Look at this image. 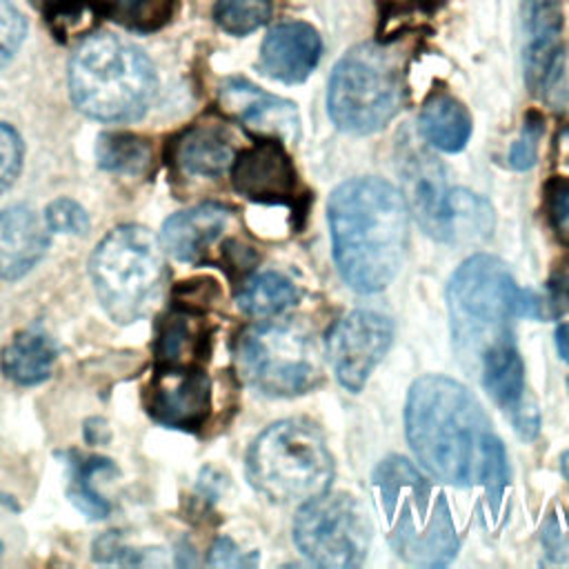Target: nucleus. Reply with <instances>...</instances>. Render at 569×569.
Wrapping results in <instances>:
<instances>
[{
	"instance_id": "1",
	"label": "nucleus",
	"mask_w": 569,
	"mask_h": 569,
	"mask_svg": "<svg viewBox=\"0 0 569 569\" xmlns=\"http://www.w3.org/2000/svg\"><path fill=\"white\" fill-rule=\"evenodd\" d=\"M407 440L422 467L456 487H482L498 511L509 480L507 451L482 405L453 378L422 376L407 398Z\"/></svg>"
},
{
	"instance_id": "2",
	"label": "nucleus",
	"mask_w": 569,
	"mask_h": 569,
	"mask_svg": "<svg viewBox=\"0 0 569 569\" xmlns=\"http://www.w3.org/2000/svg\"><path fill=\"white\" fill-rule=\"evenodd\" d=\"M333 258L342 280L360 291L385 289L407 249V204L387 180L367 176L333 189L327 207Z\"/></svg>"
},
{
	"instance_id": "3",
	"label": "nucleus",
	"mask_w": 569,
	"mask_h": 569,
	"mask_svg": "<svg viewBox=\"0 0 569 569\" xmlns=\"http://www.w3.org/2000/svg\"><path fill=\"white\" fill-rule=\"evenodd\" d=\"M451 336L460 358L476 367L493 345L513 340V318H549V300L531 289H520L507 264L493 256L467 258L447 287Z\"/></svg>"
},
{
	"instance_id": "4",
	"label": "nucleus",
	"mask_w": 569,
	"mask_h": 569,
	"mask_svg": "<svg viewBox=\"0 0 569 569\" xmlns=\"http://www.w3.org/2000/svg\"><path fill=\"white\" fill-rule=\"evenodd\" d=\"M371 485L391 549L409 565L440 567L453 560L458 536L445 496L400 458H385Z\"/></svg>"
},
{
	"instance_id": "5",
	"label": "nucleus",
	"mask_w": 569,
	"mask_h": 569,
	"mask_svg": "<svg viewBox=\"0 0 569 569\" xmlns=\"http://www.w3.org/2000/svg\"><path fill=\"white\" fill-rule=\"evenodd\" d=\"M69 91L76 107L96 120H136L153 98L156 73L133 42L100 33L87 38L73 53Z\"/></svg>"
},
{
	"instance_id": "6",
	"label": "nucleus",
	"mask_w": 569,
	"mask_h": 569,
	"mask_svg": "<svg viewBox=\"0 0 569 569\" xmlns=\"http://www.w3.org/2000/svg\"><path fill=\"white\" fill-rule=\"evenodd\" d=\"M247 478L271 502H305L329 491L333 460L325 436L307 418L269 425L249 447Z\"/></svg>"
},
{
	"instance_id": "7",
	"label": "nucleus",
	"mask_w": 569,
	"mask_h": 569,
	"mask_svg": "<svg viewBox=\"0 0 569 569\" xmlns=\"http://www.w3.org/2000/svg\"><path fill=\"white\" fill-rule=\"evenodd\" d=\"M405 71L398 51L365 42L351 47L333 67L327 89V111L347 133L382 129L402 104Z\"/></svg>"
},
{
	"instance_id": "8",
	"label": "nucleus",
	"mask_w": 569,
	"mask_h": 569,
	"mask_svg": "<svg viewBox=\"0 0 569 569\" xmlns=\"http://www.w3.org/2000/svg\"><path fill=\"white\" fill-rule=\"evenodd\" d=\"M89 271L102 309L120 325L147 316L164 280L160 244L140 224H122L107 233L91 256Z\"/></svg>"
},
{
	"instance_id": "9",
	"label": "nucleus",
	"mask_w": 569,
	"mask_h": 569,
	"mask_svg": "<svg viewBox=\"0 0 569 569\" xmlns=\"http://www.w3.org/2000/svg\"><path fill=\"white\" fill-rule=\"evenodd\" d=\"M402 198L427 236L440 242H476L491 233V204L467 191L449 189L445 167L422 149L409 147L398 164Z\"/></svg>"
},
{
	"instance_id": "10",
	"label": "nucleus",
	"mask_w": 569,
	"mask_h": 569,
	"mask_svg": "<svg viewBox=\"0 0 569 569\" xmlns=\"http://www.w3.org/2000/svg\"><path fill=\"white\" fill-rule=\"evenodd\" d=\"M240 376L264 396H298L320 378L313 345L289 325L260 322L236 338Z\"/></svg>"
},
{
	"instance_id": "11",
	"label": "nucleus",
	"mask_w": 569,
	"mask_h": 569,
	"mask_svg": "<svg viewBox=\"0 0 569 569\" xmlns=\"http://www.w3.org/2000/svg\"><path fill=\"white\" fill-rule=\"evenodd\" d=\"M298 551L320 567H358L371 542V520L349 493H320L293 518Z\"/></svg>"
},
{
	"instance_id": "12",
	"label": "nucleus",
	"mask_w": 569,
	"mask_h": 569,
	"mask_svg": "<svg viewBox=\"0 0 569 569\" xmlns=\"http://www.w3.org/2000/svg\"><path fill=\"white\" fill-rule=\"evenodd\" d=\"M393 340V325L376 311H351L327 331V360L338 382L358 393Z\"/></svg>"
},
{
	"instance_id": "13",
	"label": "nucleus",
	"mask_w": 569,
	"mask_h": 569,
	"mask_svg": "<svg viewBox=\"0 0 569 569\" xmlns=\"http://www.w3.org/2000/svg\"><path fill=\"white\" fill-rule=\"evenodd\" d=\"M231 184L251 202L287 204L296 213H305L309 200L307 193H300L293 162L276 138H264L233 156Z\"/></svg>"
},
{
	"instance_id": "14",
	"label": "nucleus",
	"mask_w": 569,
	"mask_h": 569,
	"mask_svg": "<svg viewBox=\"0 0 569 569\" xmlns=\"http://www.w3.org/2000/svg\"><path fill=\"white\" fill-rule=\"evenodd\" d=\"M211 409V382L200 367H158L147 391V411L171 429L196 431Z\"/></svg>"
},
{
	"instance_id": "15",
	"label": "nucleus",
	"mask_w": 569,
	"mask_h": 569,
	"mask_svg": "<svg viewBox=\"0 0 569 569\" xmlns=\"http://www.w3.org/2000/svg\"><path fill=\"white\" fill-rule=\"evenodd\" d=\"M220 104L247 129L267 138L296 142L300 136V116L296 104L262 91L244 78H229L222 82Z\"/></svg>"
},
{
	"instance_id": "16",
	"label": "nucleus",
	"mask_w": 569,
	"mask_h": 569,
	"mask_svg": "<svg viewBox=\"0 0 569 569\" xmlns=\"http://www.w3.org/2000/svg\"><path fill=\"white\" fill-rule=\"evenodd\" d=\"M322 53L318 31L307 22L276 24L260 47V71L284 84L309 78Z\"/></svg>"
},
{
	"instance_id": "17",
	"label": "nucleus",
	"mask_w": 569,
	"mask_h": 569,
	"mask_svg": "<svg viewBox=\"0 0 569 569\" xmlns=\"http://www.w3.org/2000/svg\"><path fill=\"white\" fill-rule=\"evenodd\" d=\"M47 224L27 204L0 211V278L16 280L31 271L49 247Z\"/></svg>"
},
{
	"instance_id": "18",
	"label": "nucleus",
	"mask_w": 569,
	"mask_h": 569,
	"mask_svg": "<svg viewBox=\"0 0 569 569\" xmlns=\"http://www.w3.org/2000/svg\"><path fill=\"white\" fill-rule=\"evenodd\" d=\"M231 211L218 202H202L198 207L173 213L162 227V247L182 262H198L209 247L222 236Z\"/></svg>"
},
{
	"instance_id": "19",
	"label": "nucleus",
	"mask_w": 569,
	"mask_h": 569,
	"mask_svg": "<svg viewBox=\"0 0 569 569\" xmlns=\"http://www.w3.org/2000/svg\"><path fill=\"white\" fill-rule=\"evenodd\" d=\"M562 31L560 0H525L522 2V58L525 78L531 91H538L542 78L556 56Z\"/></svg>"
},
{
	"instance_id": "20",
	"label": "nucleus",
	"mask_w": 569,
	"mask_h": 569,
	"mask_svg": "<svg viewBox=\"0 0 569 569\" xmlns=\"http://www.w3.org/2000/svg\"><path fill=\"white\" fill-rule=\"evenodd\" d=\"M211 345V331L202 318H198L196 307H178L167 313L158 327L156 358L158 367H200L207 358Z\"/></svg>"
},
{
	"instance_id": "21",
	"label": "nucleus",
	"mask_w": 569,
	"mask_h": 569,
	"mask_svg": "<svg viewBox=\"0 0 569 569\" xmlns=\"http://www.w3.org/2000/svg\"><path fill=\"white\" fill-rule=\"evenodd\" d=\"M176 162L191 176L216 178L233 162L231 138L216 124H196L176 142Z\"/></svg>"
},
{
	"instance_id": "22",
	"label": "nucleus",
	"mask_w": 569,
	"mask_h": 569,
	"mask_svg": "<svg viewBox=\"0 0 569 569\" xmlns=\"http://www.w3.org/2000/svg\"><path fill=\"white\" fill-rule=\"evenodd\" d=\"M420 131L429 144L440 151H460L471 136V116L451 93H431L420 111Z\"/></svg>"
},
{
	"instance_id": "23",
	"label": "nucleus",
	"mask_w": 569,
	"mask_h": 569,
	"mask_svg": "<svg viewBox=\"0 0 569 569\" xmlns=\"http://www.w3.org/2000/svg\"><path fill=\"white\" fill-rule=\"evenodd\" d=\"M58 349L40 329H24L2 351V369L18 385H38L51 376Z\"/></svg>"
},
{
	"instance_id": "24",
	"label": "nucleus",
	"mask_w": 569,
	"mask_h": 569,
	"mask_svg": "<svg viewBox=\"0 0 569 569\" xmlns=\"http://www.w3.org/2000/svg\"><path fill=\"white\" fill-rule=\"evenodd\" d=\"M238 307L253 318H269L282 313L298 300V291L289 278L278 271L253 276L238 293Z\"/></svg>"
},
{
	"instance_id": "25",
	"label": "nucleus",
	"mask_w": 569,
	"mask_h": 569,
	"mask_svg": "<svg viewBox=\"0 0 569 569\" xmlns=\"http://www.w3.org/2000/svg\"><path fill=\"white\" fill-rule=\"evenodd\" d=\"M71 467V485H69V500L87 516V518H104L109 513V502L93 489V476L100 471L111 469V460L89 456L80 458L73 453L69 458Z\"/></svg>"
},
{
	"instance_id": "26",
	"label": "nucleus",
	"mask_w": 569,
	"mask_h": 569,
	"mask_svg": "<svg viewBox=\"0 0 569 569\" xmlns=\"http://www.w3.org/2000/svg\"><path fill=\"white\" fill-rule=\"evenodd\" d=\"M102 11L133 31H156L169 22L176 0H100Z\"/></svg>"
},
{
	"instance_id": "27",
	"label": "nucleus",
	"mask_w": 569,
	"mask_h": 569,
	"mask_svg": "<svg viewBox=\"0 0 569 569\" xmlns=\"http://www.w3.org/2000/svg\"><path fill=\"white\" fill-rule=\"evenodd\" d=\"M98 162L109 171L138 173L149 162V144L131 133H107L98 142Z\"/></svg>"
},
{
	"instance_id": "28",
	"label": "nucleus",
	"mask_w": 569,
	"mask_h": 569,
	"mask_svg": "<svg viewBox=\"0 0 569 569\" xmlns=\"http://www.w3.org/2000/svg\"><path fill=\"white\" fill-rule=\"evenodd\" d=\"M273 0H216V22L233 36H244L269 22Z\"/></svg>"
},
{
	"instance_id": "29",
	"label": "nucleus",
	"mask_w": 569,
	"mask_h": 569,
	"mask_svg": "<svg viewBox=\"0 0 569 569\" xmlns=\"http://www.w3.org/2000/svg\"><path fill=\"white\" fill-rule=\"evenodd\" d=\"M542 100L558 113H569V44L558 49L540 84Z\"/></svg>"
},
{
	"instance_id": "30",
	"label": "nucleus",
	"mask_w": 569,
	"mask_h": 569,
	"mask_svg": "<svg viewBox=\"0 0 569 569\" xmlns=\"http://www.w3.org/2000/svg\"><path fill=\"white\" fill-rule=\"evenodd\" d=\"M542 207L556 238L569 244V176H553L545 184Z\"/></svg>"
},
{
	"instance_id": "31",
	"label": "nucleus",
	"mask_w": 569,
	"mask_h": 569,
	"mask_svg": "<svg viewBox=\"0 0 569 569\" xmlns=\"http://www.w3.org/2000/svg\"><path fill=\"white\" fill-rule=\"evenodd\" d=\"M44 224L49 231H56V233L82 236L89 229V216L76 200L58 198L47 204Z\"/></svg>"
},
{
	"instance_id": "32",
	"label": "nucleus",
	"mask_w": 569,
	"mask_h": 569,
	"mask_svg": "<svg viewBox=\"0 0 569 569\" xmlns=\"http://www.w3.org/2000/svg\"><path fill=\"white\" fill-rule=\"evenodd\" d=\"M545 131V120L540 113L529 111L525 122H522V131L520 138L513 142L511 151H509V164L518 171L531 169L536 164L538 158V142L542 138Z\"/></svg>"
},
{
	"instance_id": "33",
	"label": "nucleus",
	"mask_w": 569,
	"mask_h": 569,
	"mask_svg": "<svg viewBox=\"0 0 569 569\" xmlns=\"http://www.w3.org/2000/svg\"><path fill=\"white\" fill-rule=\"evenodd\" d=\"M22 38L24 20L20 11L9 0H0V67L16 56Z\"/></svg>"
},
{
	"instance_id": "34",
	"label": "nucleus",
	"mask_w": 569,
	"mask_h": 569,
	"mask_svg": "<svg viewBox=\"0 0 569 569\" xmlns=\"http://www.w3.org/2000/svg\"><path fill=\"white\" fill-rule=\"evenodd\" d=\"M22 160V142L20 136L9 127L0 124V193L9 189L20 171Z\"/></svg>"
},
{
	"instance_id": "35",
	"label": "nucleus",
	"mask_w": 569,
	"mask_h": 569,
	"mask_svg": "<svg viewBox=\"0 0 569 569\" xmlns=\"http://www.w3.org/2000/svg\"><path fill=\"white\" fill-rule=\"evenodd\" d=\"M207 562L213 567H251L256 565V556L242 553L231 538H218L211 545Z\"/></svg>"
},
{
	"instance_id": "36",
	"label": "nucleus",
	"mask_w": 569,
	"mask_h": 569,
	"mask_svg": "<svg viewBox=\"0 0 569 569\" xmlns=\"http://www.w3.org/2000/svg\"><path fill=\"white\" fill-rule=\"evenodd\" d=\"M549 307L551 313L569 311V258L558 264V269L549 278Z\"/></svg>"
},
{
	"instance_id": "37",
	"label": "nucleus",
	"mask_w": 569,
	"mask_h": 569,
	"mask_svg": "<svg viewBox=\"0 0 569 569\" xmlns=\"http://www.w3.org/2000/svg\"><path fill=\"white\" fill-rule=\"evenodd\" d=\"M40 4L53 20H64L69 16L78 18L82 13V0H33Z\"/></svg>"
},
{
	"instance_id": "38",
	"label": "nucleus",
	"mask_w": 569,
	"mask_h": 569,
	"mask_svg": "<svg viewBox=\"0 0 569 569\" xmlns=\"http://www.w3.org/2000/svg\"><path fill=\"white\" fill-rule=\"evenodd\" d=\"M556 349H558L560 358L569 365V320L560 322L556 329Z\"/></svg>"
},
{
	"instance_id": "39",
	"label": "nucleus",
	"mask_w": 569,
	"mask_h": 569,
	"mask_svg": "<svg viewBox=\"0 0 569 569\" xmlns=\"http://www.w3.org/2000/svg\"><path fill=\"white\" fill-rule=\"evenodd\" d=\"M558 147H560V153H562V158H565V162H569V127H565L562 131H560V136H558Z\"/></svg>"
},
{
	"instance_id": "40",
	"label": "nucleus",
	"mask_w": 569,
	"mask_h": 569,
	"mask_svg": "<svg viewBox=\"0 0 569 569\" xmlns=\"http://www.w3.org/2000/svg\"><path fill=\"white\" fill-rule=\"evenodd\" d=\"M560 471H562V476L569 480V449L562 453V458H560Z\"/></svg>"
},
{
	"instance_id": "41",
	"label": "nucleus",
	"mask_w": 569,
	"mask_h": 569,
	"mask_svg": "<svg viewBox=\"0 0 569 569\" xmlns=\"http://www.w3.org/2000/svg\"><path fill=\"white\" fill-rule=\"evenodd\" d=\"M0 553H2V542H0Z\"/></svg>"
},
{
	"instance_id": "42",
	"label": "nucleus",
	"mask_w": 569,
	"mask_h": 569,
	"mask_svg": "<svg viewBox=\"0 0 569 569\" xmlns=\"http://www.w3.org/2000/svg\"><path fill=\"white\" fill-rule=\"evenodd\" d=\"M567 385H569V380H567Z\"/></svg>"
}]
</instances>
